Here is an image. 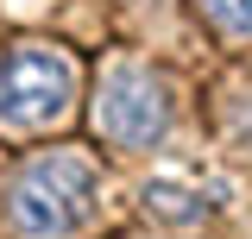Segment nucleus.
<instances>
[{
    "mask_svg": "<svg viewBox=\"0 0 252 239\" xmlns=\"http://www.w3.org/2000/svg\"><path fill=\"white\" fill-rule=\"evenodd\" d=\"M94 214V164L82 151H51L13 182V233L19 239H76Z\"/></svg>",
    "mask_w": 252,
    "mask_h": 239,
    "instance_id": "nucleus-1",
    "label": "nucleus"
},
{
    "mask_svg": "<svg viewBox=\"0 0 252 239\" xmlns=\"http://www.w3.org/2000/svg\"><path fill=\"white\" fill-rule=\"evenodd\" d=\"M76 101V69L51 44H19L0 57V126L6 132H38L57 126Z\"/></svg>",
    "mask_w": 252,
    "mask_h": 239,
    "instance_id": "nucleus-2",
    "label": "nucleus"
},
{
    "mask_svg": "<svg viewBox=\"0 0 252 239\" xmlns=\"http://www.w3.org/2000/svg\"><path fill=\"white\" fill-rule=\"evenodd\" d=\"M94 120H101V132H107L114 145L145 151V145H158V139L170 132V101H164L152 69L114 63L107 82H101V94H94Z\"/></svg>",
    "mask_w": 252,
    "mask_h": 239,
    "instance_id": "nucleus-3",
    "label": "nucleus"
},
{
    "mask_svg": "<svg viewBox=\"0 0 252 239\" xmlns=\"http://www.w3.org/2000/svg\"><path fill=\"white\" fill-rule=\"evenodd\" d=\"M139 202H145L158 220L189 227V220H208V208H215L220 195H202V189H189V182H177V177H152L145 189H139Z\"/></svg>",
    "mask_w": 252,
    "mask_h": 239,
    "instance_id": "nucleus-4",
    "label": "nucleus"
},
{
    "mask_svg": "<svg viewBox=\"0 0 252 239\" xmlns=\"http://www.w3.org/2000/svg\"><path fill=\"white\" fill-rule=\"evenodd\" d=\"M202 13H208L227 38H252V0H202Z\"/></svg>",
    "mask_w": 252,
    "mask_h": 239,
    "instance_id": "nucleus-5",
    "label": "nucleus"
}]
</instances>
